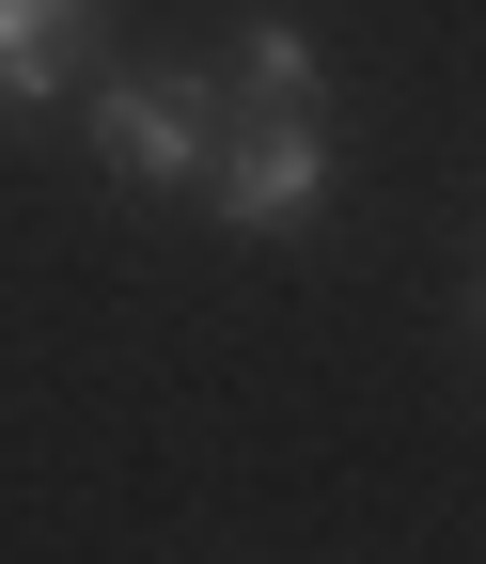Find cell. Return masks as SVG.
Instances as JSON below:
<instances>
[{
	"instance_id": "obj_1",
	"label": "cell",
	"mask_w": 486,
	"mask_h": 564,
	"mask_svg": "<svg viewBox=\"0 0 486 564\" xmlns=\"http://www.w3.org/2000/svg\"><path fill=\"white\" fill-rule=\"evenodd\" d=\"M314 188H330V141H314V110H267L236 158H220L236 236H283V220H314Z\"/></svg>"
},
{
	"instance_id": "obj_2",
	"label": "cell",
	"mask_w": 486,
	"mask_h": 564,
	"mask_svg": "<svg viewBox=\"0 0 486 564\" xmlns=\"http://www.w3.org/2000/svg\"><path fill=\"white\" fill-rule=\"evenodd\" d=\"M110 173H126V188L204 173V79H126V95H110Z\"/></svg>"
},
{
	"instance_id": "obj_3",
	"label": "cell",
	"mask_w": 486,
	"mask_h": 564,
	"mask_svg": "<svg viewBox=\"0 0 486 564\" xmlns=\"http://www.w3.org/2000/svg\"><path fill=\"white\" fill-rule=\"evenodd\" d=\"M95 0H0V95H47L63 79V47H79Z\"/></svg>"
},
{
	"instance_id": "obj_4",
	"label": "cell",
	"mask_w": 486,
	"mask_h": 564,
	"mask_svg": "<svg viewBox=\"0 0 486 564\" xmlns=\"http://www.w3.org/2000/svg\"><path fill=\"white\" fill-rule=\"evenodd\" d=\"M236 63H251V95H267V110H314V32H299V17H251Z\"/></svg>"
}]
</instances>
